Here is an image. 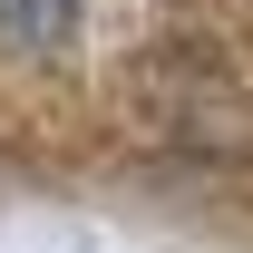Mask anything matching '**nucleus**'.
I'll list each match as a JSON object with an SVG mask.
<instances>
[{
	"label": "nucleus",
	"mask_w": 253,
	"mask_h": 253,
	"mask_svg": "<svg viewBox=\"0 0 253 253\" xmlns=\"http://www.w3.org/2000/svg\"><path fill=\"white\" fill-rule=\"evenodd\" d=\"M68 30H78V0H0V39L30 49V59L68 49Z\"/></svg>",
	"instance_id": "obj_1"
}]
</instances>
